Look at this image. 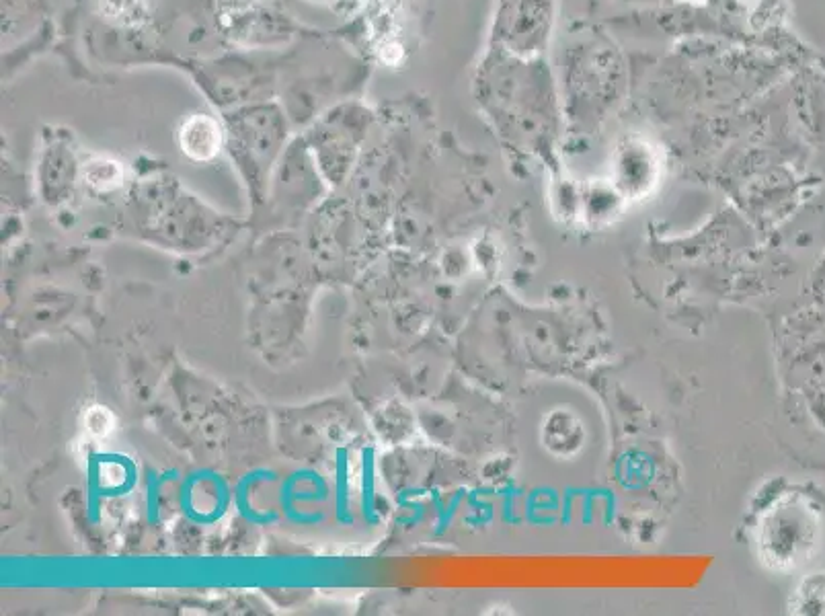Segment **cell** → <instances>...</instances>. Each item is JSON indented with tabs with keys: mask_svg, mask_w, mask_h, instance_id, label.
Wrapping results in <instances>:
<instances>
[{
	"mask_svg": "<svg viewBox=\"0 0 825 616\" xmlns=\"http://www.w3.org/2000/svg\"><path fill=\"white\" fill-rule=\"evenodd\" d=\"M83 175H85V181H87L91 187L99 189V191L117 189V187L122 185V179H124L122 167L117 165L115 161H107V159L91 161V163L85 167Z\"/></svg>",
	"mask_w": 825,
	"mask_h": 616,
	"instance_id": "3",
	"label": "cell"
},
{
	"mask_svg": "<svg viewBox=\"0 0 825 616\" xmlns=\"http://www.w3.org/2000/svg\"><path fill=\"white\" fill-rule=\"evenodd\" d=\"M177 142L187 159L208 163L216 159L226 146L224 120L208 111H193L185 115L177 128Z\"/></svg>",
	"mask_w": 825,
	"mask_h": 616,
	"instance_id": "2",
	"label": "cell"
},
{
	"mask_svg": "<svg viewBox=\"0 0 825 616\" xmlns=\"http://www.w3.org/2000/svg\"><path fill=\"white\" fill-rule=\"evenodd\" d=\"M555 21V0H501L495 40L503 54L534 60L544 52Z\"/></svg>",
	"mask_w": 825,
	"mask_h": 616,
	"instance_id": "1",
	"label": "cell"
},
{
	"mask_svg": "<svg viewBox=\"0 0 825 616\" xmlns=\"http://www.w3.org/2000/svg\"><path fill=\"white\" fill-rule=\"evenodd\" d=\"M306 3L323 5V7H329V9L339 11V9H353V7H358V5L364 3V0H306Z\"/></svg>",
	"mask_w": 825,
	"mask_h": 616,
	"instance_id": "4",
	"label": "cell"
}]
</instances>
